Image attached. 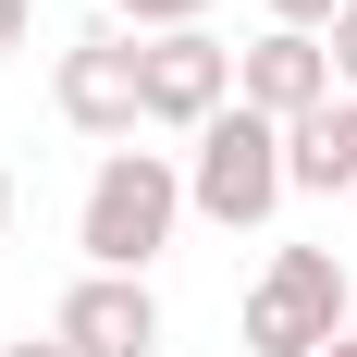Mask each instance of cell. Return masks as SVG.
<instances>
[{"mask_svg":"<svg viewBox=\"0 0 357 357\" xmlns=\"http://www.w3.org/2000/svg\"><path fill=\"white\" fill-rule=\"evenodd\" d=\"M284 185L296 197H357V99L308 111V123L284 136Z\"/></svg>","mask_w":357,"mask_h":357,"instance_id":"ba28073f","label":"cell"},{"mask_svg":"<svg viewBox=\"0 0 357 357\" xmlns=\"http://www.w3.org/2000/svg\"><path fill=\"white\" fill-rule=\"evenodd\" d=\"M296 185H284V123H259L247 99L222 111V123H197V160H185V210L222 222V234H247V222H271Z\"/></svg>","mask_w":357,"mask_h":357,"instance_id":"7a4b0ae2","label":"cell"},{"mask_svg":"<svg viewBox=\"0 0 357 357\" xmlns=\"http://www.w3.org/2000/svg\"><path fill=\"white\" fill-rule=\"evenodd\" d=\"M345 357H357V321H345Z\"/></svg>","mask_w":357,"mask_h":357,"instance_id":"9a60e30c","label":"cell"},{"mask_svg":"<svg viewBox=\"0 0 357 357\" xmlns=\"http://www.w3.org/2000/svg\"><path fill=\"white\" fill-rule=\"evenodd\" d=\"M50 333H62L74 357H148V345H160V296L123 284V271H86V284L62 296V321H50Z\"/></svg>","mask_w":357,"mask_h":357,"instance_id":"52a82bcc","label":"cell"},{"mask_svg":"<svg viewBox=\"0 0 357 357\" xmlns=\"http://www.w3.org/2000/svg\"><path fill=\"white\" fill-rule=\"evenodd\" d=\"M234 99H247L259 123H284V136H296L308 111H333V50H321V37H284V25H271L259 50H234Z\"/></svg>","mask_w":357,"mask_h":357,"instance_id":"8992f818","label":"cell"},{"mask_svg":"<svg viewBox=\"0 0 357 357\" xmlns=\"http://www.w3.org/2000/svg\"><path fill=\"white\" fill-rule=\"evenodd\" d=\"M25 37H37V0H0V62H13Z\"/></svg>","mask_w":357,"mask_h":357,"instance_id":"7c38bea8","label":"cell"},{"mask_svg":"<svg viewBox=\"0 0 357 357\" xmlns=\"http://www.w3.org/2000/svg\"><path fill=\"white\" fill-rule=\"evenodd\" d=\"M0 357H74V345H62V333H50V345H0Z\"/></svg>","mask_w":357,"mask_h":357,"instance_id":"4fadbf2b","label":"cell"},{"mask_svg":"<svg viewBox=\"0 0 357 357\" xmlns=\"http://www.w3.org/2000/svg\"><path fill=\"white\" fill-rule=\"evenodd\" d=\"M185 222V173L160 160V148H99V173H86V210H74V247H86V271H123V284H148V259L173 247Z\"/></svg>","mask_w":357,"mask_h":357,"instance_id":"6da1fadb","label":"cell"},{"mask_svg":"<svg viewBox=\"0 0 357 357\" xmlns=\"http://www.w3.org/2000/svg\"><path fill=\"white\" fill-rule=\"evenodd\" d=\"M333 357H345V345H333Z\"/></svg>","mask_w":357,"mask_h":357,"instance_id":"2e32d148","label":"cell"},{"mask_svg":"<svg viewBox=\"0 0 357 357\" xmlns=\"http://www.w3.org/2000/svg\"><path fill=\"white\" fill-rule=\"evenodd\" d=\"M0 222H13V173H0Z\"/></svg>","mask_w":357,"mask_h":357,"instance_id":"5bb4252c","label":"cell"},{"mask_svg":"<svg viewBox=\"0 0 357 357\" xmlns=\"http://www.w3.org/2000/svg\"><path fill=\"white\" fill-rule=\"evenodd\" d=\"M333 345H345V259L284 247L247 296V357H333Z\"/></svg>","mask_w":357,"mask_h":357,"instance_id":"3957f363","label":"cell"},{"mask_svg":"<svg viewBox=\"0 0 357 357\" xmlns=\"http://www.w3.org/2000/svg\"><path fill=\"white\" fill-rule=\"evenodd\" d=\"M321 50H333V86H345V99H357V0H345V13H333V37H321Z\"/></svg>","mask_w":357,"mask_h":357,"instance_id":"8fae6325","label":"cell"},{"mask_svg":"<svg viewBox=\"0 0 357 357\" xmlns=\"http://www.w3.org/2000/svg\"><path fill=\"white\" fill-rule=\"evenodd\" d=\"M123 25H148V37H185V25H210V0H111Z\"/></svg>","mask_w":357,"mask_h":357,"instance_id":"9c48e42d","label":"cell"},{"mask_svg":"<svg viewBox=\"0 0 357 357\" xmlns=\"http://www.w3.org/2000/svg\"><path fill=\"white\" fill-rule=\"evenodd\" d=\"M50 99H62L74 136H111V148H136L148 123V86H136V37H74L62 74H50Z\"/></svg>","mask_w":357,"mask_h":357,"instance_id":"277c9868","label":"cell"},{"mask_svg":"<svg viewBox=\"0 0 357 357\" xmlns=\"http://www.w3.org/2000/svg\"><path fill=\"white\" fill-rule=\"evenodd\" d=\"M136 86H148V123H222L234 111V50H222L210 25H185V37H148L136 50Z\"/></svg>","mask_w":357,"mask_h":357,"instance_id":"5b68a950","label":"cell"},{"mask_svg":"<svg viewBox=\"0 0 357 357\" xmlns=\"http://www.w3.org/2000/svg\"><path fill=\"white\" fill-rule=\"evenodd\" d=\"M333 13H345V0H271V25H284V37H333Z\"/></svg>","mask_w":357,"mask_h":357,"instance_id":"30bf717a","label":"cell"}]
</instances>
